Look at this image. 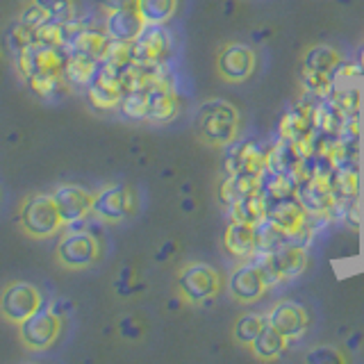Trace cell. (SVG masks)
Returning a JSON list of instances; mask_svg holds the SVG:
<instances>
[{
    "instance_id": "1",
    "label": "cell",
    "mask_w": 364,
    "mask_h": 364,
    "mask_svg": "<svg viewBox=\"0 0 364 364\" xmlns=\"http://www.w3.org/2000/svg\"><path fill=\"white\" fill-rule=\"evenodd\" d=\"M196 132L203 144L212 148H228L239 136V112L232 102L212 98L203 102L196 117Z\"/></svg>"
},
{
    "instance_id": "2",
    "label": "cell",
    "mask_w": 364,
    "mask_h": 364,
    "mask_svg": "<svg viewBox=\"0 0 364 364\" xmlns=\"http://www.w3.org/2000/svg\"><path fill=\"white\" fill-rule=\"evenodd\" d=\"M314 100L296 102L280 121V139L289 141L303 159H310L318 136V105Z\"/></svg>"
},
{
    "instance_id": "3",
    "label": "cell",
    "mask_w": 364,
    "mask_h": 364,
    "mask_svg": "<svg viewBox=\"0 0 364 364\" xmlns=\"http://www.w3.org/2000/svg\"><path fill=\"white\" fill-rule=\"evenodd\" d=\"M255 259L262 267V271H264L267 282L271 287V284H276V282H284V280L301 276L307 267V250L303 244L287 242V244H280L276 248L255 255Z\"/></svg>"
},
{
    "instance_id": "4",
    "label": "cell",
    "mask_w": 364,
    "mask_h": 364,
    "mask_svg": "<svg viewBox=\"0 0 364 364\" xmlns=\"http://www.w3.org/2000/svg\"><path fill=\"white\" fill-rule=\"evenodd\" d=\"M335 171L321 168H305L303 178L296 185V198L303 203V208L312 216H326L337 208L335 185H333Z\"/></svg>"
},
{
    "instance_id": "5",
    "label": "cell",
    "mask_w": 364,
    "mask_h": 364,
    "mask_svg": "<svg viewBox=\"0 0 364 364\" xmlns=\"http://www.w3.org/2000/svg\"><path fill=\"white\" fill-rule=\"evenodd\" d=\"M18 223L30 237L46 239L55 235L64 225L57 205L53 200V193H30V196L21 203L18 210Z\"/></svg>"
},
{
    "instance_id": "6",
    "label": "cell",
    "mask_w": 364,
    "mask_h": 364,
    "mask_svg": "<svg viewBox=\"0 0 364 364\" xmlns=\"http://www.w3.org/2000/svg\"><path fill=\"white\" fill-rule=\"evenodd\" d=\"M178 291L185 301L200 305L221 291V273L205 262H189L178 271Z\"/></svg>"
},
{
    "instance_id": "7",
    "label": "cell",
    "mask_w": 364,
    "mask_h": 364,
    "mask_svg": "<svg viewBox=\"0 0 364 364\" xmlns=\"http://www.w3.org/2000/svg\"><path fill=\"white\" fill-rule=\"evenodd\" d=\"M310 212L303 208V203L291 196L273 203L269 208V223L276 228V230L282 235L284 242H296L303 244L301 239L310 235Z\"/></svg>"
},
{
    "instance_id": "8",
    "label": "cell",
    "mask_w": 364,
    "mask_h": 364,
    "mask_svg": "<svg viewBox=\"0 0 364 364\" xmlns=\"http://www.w3.org/2000/svg\"><path fill=\"white\" fill-rule=\"evenodd\" d=\"M62 330V316L53 307H39L32 312L26 321L18 323V337L21 341L32 350H46L50 348Z\"/></svg>"
},
{
    "instance_id": "9",
    "label": "cell",
    "mask_w": 364,
    "mask_h": 364,
    "mask_svg": "<svg viewBox=\"0 0 364 364\" xmlns=\"http://www.w3.org/2000/svg\"><path fill=\"white\" fill-rule=\"evenodd\" d=\"M98 257H100V244L96 235L89 230H71L57 244V262L71 271L87 269Z\"/></svg>"
},
{
    "instance_id": "10",
    "label": "cell",
    "mask_w": 364,
    "mask_h": 364,
    "mask_svg": "<svg viewBox=\"0 0 364 364\" xmlns=\"http://www.w3.org/2000/svg\"><path fill=\"white\" fill-rule=\"evenodd\" d=\"M257 55L242 41H230L216 55V71L230 85H242L255 73Z\"/></svg>"
},
{
    "instance_id": "11",
    "label": "cell",
    "mask_w": 364,
    "mask_h": 364,
    "mask_svg": "<svg viewBox=\"0 0 364 364\" xmlns=\"http://www.w3.org/2000/svg\"><path fill=\"white\" fill-rule=\"evenodd\" d=\"M41 307V294L30 282H9L0 294V314L9 323H21Z\"/></svg>"
},
{
    "instance_id": "12",
    "label": "cell",
    "mask_w": 364,
    "mask_h": 364,
    "mask_svg": "<svg viewBox=\"0 0 364 364\" xmlns=\"http://www.w3.org/2000/svg\"><path fill=\"white\" fill-rule=\"evenodd\" d=\"M134 210V196L132 189L123 182L117 185L102 187L98 193H94V205H91V214L100 221L107 223H119L125 216H130Z\"/></svg>"
},
{
    "instance_id": "13",
    "label": "cell",
    "mask_w": 364,
    "mask_h": 364,
    "mask_svg": "<svg viewBox=\"0 0 364 364\" xmlns=\"http://www.w3.org/2000/svg\"><path fill=\"white\" fill-rule=\"evenodd\" d=\"M21 71L30 80L60 77L66 71V60L50 43H30L21 53Z\"/></svg>"
},
{
    "instance_id": "14",
    "label": "cell",
    "mask_w": 364,
    "mask_h": 364,
    "mask_svg": "<svg viewBox=\"0 0 364 364\" xmlns=\"http://www.w3.org/2000/svg\"><path fill=\"white\" fill-rule=\"evenodd\" d=\"M267 289H269L267 276L255 257L244 262V264H239L230 273V278H228V294H230L237 303H244V305L259 301Z\"/></svg>"
},
{
    "instance_id": "15",
    "label": "cell",
    "mask_w": 364,
    "mask_h": 364,
    "mask_svg": "<svg viewBox=\"0 0 364 364\" xmlns=\"http://www.w3.org/2000/svg\"><path fill=\"white\" fill-rule=\"evenodd\" d=\"M171 55V32L164 26H146L132 41V57L136 64H162Z\"/></svg>"
},
{
    "instance_id": "16",
    "label": "cell",
    "mask_w": 364,
    "mask_h": 364,
    "mask_svg": "<svg viewBox=\"0 0 364 364\" xmlns=\"http://www.w3.org/2000/svg\"><path fill=\"white\" fill-rule=\"evenodd\" d=\"M223 166L225 176L235 173H264L267 153L259 151L255 141H235L223 148Z\"/></svg>"
},
{
    "instance_id": "17",
    "label": "cell",
    "mask_w": 364,
    "mask_h": 364,
    "mask_svg": "<svg viewBox=\"0 0 364 364\" xmlns=\"http://www.w3.org/2000/svg\"><path fill=\"white\" fill-rule=\"evenodd\" d=\"M53 200L57 205L64 225H71L75 221H85L91 214V205H94V193L77 185H62L53 191Z\"/></svg>"
},
{
    "instance_id": "18",
    "label": "cell",
    "mask_w": 364,
    "mask_h": 364,
    "mask_svg": "<svg viewBox=\"0 0 364 364\" xmlns=\"http://www.w3.org/2000/svg\"><path fill=\"white\" fill-rule=\"evenodd\" d=\"M267 321L271 328H276L280 335H284L289 341L305 335L307 326H310V316H307L305 307L296 301H280L269 310Z\"/></svg>"
},
{
    "instance_id": "19",
    "label": "cell",
    "mask_w": 364,
    "mask_h": 364,
    "mask_svg": "<svg viewBox=\"0 0 364 364\" xmlns=\"http://www.w3.org/2000/svg\"><path fill=\"white\" fill-rule=\"evenodd\" d=\"M223 248L239 259H253L257 255V225L230 219L223 232Z\"/></svg>"
},
{
    "instance_id": "20",
    "label": "cell",
    "mask_w": 364,
    "mask_h": 364,
    "mask_svg": "<svg viewBox=\"0 0 364 364\" xmlns=\"http://www.w3.org/2000/svg\"><path fill=\"white\" fill-rule=\"evenodd\" d=\"M178 109H180V102H178L173 87L168 82V77H162L159 82H155L148 89V114H146L148 121H155V123L173 121L178 117Z\"/></svg>"
},
{
    "instance_id": "21",
    "label": "cell",
    "mask_w": 364,
    "mask_h": 364,
    "mask_svg": "<svg viewBox=\"0 0 364 364\" xmlns=\"http://www.w3.org/2000/svg\"><path fill=\"white\" fill-rule=\"evenodd\" d=\"M262 191V173H235L225 176L219 185V200L230 208L232 203L253 196V193Z\"/></svg>"
},
{
    "instance_id": "22",
    "label": "cell",
    "mask_w": 364,
    "mask_h": 364,
    "mask_svg": "<svg viewBox=\"0 0 364 364\" xmlns=\"http://www.w3.org/2000/svg\"><path fill=\"white\" fill-rule=\"evenodd\" d=\"M107 34L119 41H134L146 28V21L141 18L139 9H114L107 14Z\"/></svg>"
},
{
    "instance_id": "23",
    "label": "cell",
    "mask_w": 364,
    "mask_h": 364,
    "mask_svg": "<svg viewBox=\"0 0 364 364\" xmlns=\"http://www.w3.org/2000/svg\"><path fill=\"white\" fill-rule=\"evenodd\" d=\"M339 66H341V53L326 43L310 46V48L303 53V60H301V71H314V73H326V75H337Z\"/></svg>"
},
{
    "instance_id": "24",
    "label": "cell",
    "mask_w": 364,
    "mask_h": 364,
    "mask_svg": "<svg viewBox=\"0 0 364 364\" xmlns=\"http://www.w3.org/2000/svg\"><path fill=\"white\" fill-rule=\"evenodd\" d=\"M269 200L264 198V193H253V196L248 198H242L232 203L230 208V219L235 221H244V223H250V225H262L267 219H269Z\"/></svg>"
},
{
    "instance_id": "25",
    "label": "cell",
    "mask_w": 364,
    "mask_h": 364,
    "mask_svg": "<svg viewBox=\"0 0 364 364\" xmlns=\"http://www.w3.org/2000/svg\"><path fill=\"white\" fill-rule=\"evenodd\" d=\"M287 344H289V339L280 335L276 328H271L267 323V328L262 330L259 337L253 341V344L248 346V350L253 353V355L262 362H271V360H276L280 358L284 350H287Z\"/></svg>"
},
{
    "instance_id": "26",
    "label": "cell",
    "mask_w": 364,
    "mask_h": 364,
    "mask_svg": "<svg viewBox=\"0 0 364 364\" xmlns=\"http://www.w3.org/2000/svg\"><path fill=\"white\" fill-rule=\"evenodd\" d=\"M112 37L102 32H94V30H80L75 37L68 41L71 43V50L77 55H87V57H94V60H102L105 57V50L109 46Z\"/></svg>"
},
{
    "instance_id": "27",
    "label": "cell",
    "mask_w": 364,
    "mask_h": 364,
    "mask_svg": "<svg viewBox=\"0 0 364 364\" xmlns=\"http://www.w3.org/2000/svg\"><path fill=\"white\" fill-rule=\"evenodd\" d=\"M267 314H255V312H250V314H242L235 321L232 326V339L237 341L239 346H250L253 341L259 337L262 330L267 328Z\"/></svg>"
},
{
    "instance_id": "28",
    "label": "cell",
    "mask_w": 364,
    "mask_h": 364,
    "mask_svg": "<svg viewBox=\"0 0 364 364\" xmlns=\"http://www.w3.org/2000/svg\"><path fill=\"white\" fill-rule=\"evenodd\" d=\"M136 9H139L146 26H166L176 14L178 0H139Z\"/></svg>"
},
{
    "instance_id": "29",
    "label": "cell",
    "mask_w": 364,
    "mask_h": 364,
    "mask_svg": "<svg viewBox=\"0 0 364 364\" xmlns=\"http://www.w3.org/2000/svg\"><path fill=\"white\" fill-rule=\"evenodd\" d=\"M98 62L100 60H94V57L73 53L71 60L66 62V73L75 85H89L91 77H94V73H96V68H98Z\"/></svg>"
},
{
    "instance_id": "30",
    "label": "cell",
    "mask_w": 364,
    "mask_h": 364,
    "mask_svg": "<svg viewBox=\"0 0 364 364\" xmlns=\"http://www.w3.org/2000/svg\"><path fill=\"white\" fill-rule=\"evenodd\" d=\"M119 107L123 112V117H128L132 121L146 119L148 114V89H139V91H125Z\"/></svg>"
},
{
    "instance_id": "31",
    "label": "cell",
    "mask_w": 364,
    "mask_h": 364,
    "mask_svg": "<svg viewBox=\"0 0 364 364\" xmlns=\"http://www.w3.org/2000/svg\"><path fill=\"white\" fill-rule=\"evenodd\" d=\"M32 5H37L46 14V18L55 23L71 21V14H73L71 0H32Z\"/></svg>"
},
{
    "instance_id": "32",
    "label": "cell",
    "mask_w": 364,
    "mask_h": 364,
    "mask_svg": "<svg viewBox=\"0 0 364 364\" xmlns=\"http://www.w3.org/2000/svg\"><path fill=\"white\" fill-rule=\"evenodd\" d=\"M307 362H314V364H323V362H344V355L337 350V348H330V346H321L312 353H307Z\"/></svg>"
},
{
    "instance_id": "33",
    "label": "cell",
    "mask_w": 364,
    "mask_h": 364,
    "mask_svg": "<svg viewBox=\"0 0 364 364\" xmlns=\"http://www.w3.org/2000/svg\"><path fill=\"white\" fill-rule=\"evenodd\" d=\"M102 3H105L109 11H114V9H136L139 0H102Z\"/></svg>"
},
{
    "instance_id": "34",
    "label": "cell",
    "mask_w": 364,
    "mask_h": 364,
    "mask_svg": "<svg viewBox=\"0 0 364 364\" xmlns=\"http://www.w3.org/2000/svg\"><path fill=\"white\" fill-rule=\"evenodd\" d=\"M121 333L123 337H128V339H134V337H139L141 335V328L139 326H134L132 318H123V323H121Z\"/></svg>"
},
{
    "instance_id": "35",
    "label": "cell",
    "mask_w": 364,
    "mask_h": 364,
    "mask_svg": "<svg viewBox=\"0 0 364 364\" xmlns=\"http://www.w3.org/2000/svg\"><path fill=\"white\" fill-rule=\"evenodd\" d=\"M358 66H360V71L364 73V48L360 50V62H358Z\"/></svg>"
}]
</instances>
